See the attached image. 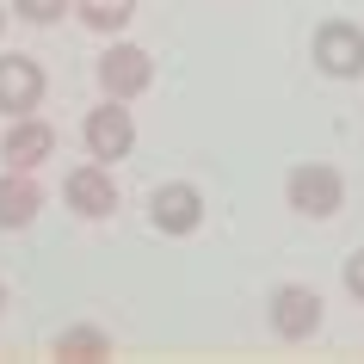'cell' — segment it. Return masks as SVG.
Segmentation results:
<instances>
[{
    "label": "cell",
    "instance_id": "4",
    "mask_svg": "<svg viewBox=\"0 0 364 364\" xmlns=\"http://www.w3.org/2000/svg\"><path fill=\"white\" fill-rule=\"evenodd\" d=\"M266 321H272V333L284 346H303V340H315L321 333V290L315 284H278L272 290V303H266Z\"/></svg>",
    "mask_w": 364,
    "mask_h": 364
},
{
    "label": "cell",
    "instance_id": "13",
    "mask_svg": "<svg viewBox=\"0 0 364 364\" xmlns=\"http://www.w3.org/2000/svg\"><path fill=\"white\" fill-rule=\"evenodd\" d=\"M6 6H13V13H19L25 25H56L62 13L75 6V0H6Z\"/></svg>",
    "mask_w": 364,
    "mask_h": 364
},
{
    "label": "cell",
    "instance_id": "5",
    "mask_svg": "<svg viewBox=\"0 0 364 364\" xmlns=\"http://www.w3.org/2000/svg\"><path fill=\"white\" fill-rule=\"evenodd\" d=\"M309 56H315V68H321L327 80H358V75H364V25H352V19L315 25Z\"/></svg>",
    "mask_w": 364,
    "mask_h": 364
},
{
    "label": "cell",
    "instance_id": "7",
    "mask_svg": "<svg viewBox=\"0 0 364 364\" xmlns=\"http://www.w3.org/2000/svg\"><path fill=\"white\" fill-rule=\"evenodd\" d=\"M149 223L154 235H198L204 229V192H198L192 179H167V186H154L149 192Z\"/></svg>",
    "mask_w": 364,
    "mask_h": 364
},
{
    "label": "cell",
    "instance_id": "16",
    "mask_svg": "<svg viewBox=\"0 0 364 364\" xmlns=\"http://www.w3.org/2000/svg\"><path fill=\"white\" fill-rule=\"evenodd\" d=\"M0 309H6V278H0Z\"/></svg>",
    "mask_w": 364,
    "mask_h": 364
},
{
    "label": "cell",
    "instance_id": "15",
    "mask_svg": "<svg viewBox=\"0 0 364 364\" xmlns=\"http://www.w3.org/2000/svg\"><path fill=\"white\" fill-rule=\"evenodd\" d=\"M6 19H13V13H6V0H0V38H6Z\"/></svg>",
    "mask_w": 364,
    "mask_h": 364
},
{
    "label": "cell",
    "instance_id": "11",
    "mask_svg": "<svg viewBox=\"0 0 364 364\" xmlns=\"http://www.w3.org/2000/svg\"><path fill=\"white\" fill-rule=\"evenodd\" d=\"M50 352H56L62 364H99V358H112V333H105V327H87V321H80V327H62Z\"/></svg>",
    "mask_w": 364,
    "mask_h": 364
},
{
    "label": "cell",
    "instance_id": "6",
    "mask_svg": "<svg viewBox=\"0 0 364 364\" xmlns=\"http://www.w3.org/2000/svg\"><path fill=\"white\" fill-rule=\"evenodd\" d=\"M62 204L75 216H87V223L117 216V173L105 167V161H80V167L62 179Z\"/></svg>",
    "mask_w": 364,
    "mask_h": 364
},
{
    "label": "cell",
    "instance_id": "8",
    "mask_svg": "<svg viewBox=\"0 0 364 364\" xmlns=\"http://www.w3.org/2000/svg\"><path fill=\"white\" fill-rule=\"evenodd\" d=\"M50 154H56V124H43L38 112L6 117V136H0V161H6V167L38 173L43 161H50Z\"/></svg>",
    "mask_w": 364,
    "mask_h": 364
},
{
    "label": "cell",
    "instance_id": "9",
    "mask_svg": "<svg viewBox=\"0 0 364 364\" xmlns=\"http://www.w3.org/2000/svg\"><path fill=\"white\" fill-rule=\"evenodd\" d=\"M43 93H50V80L31 56H0V117H25L38 112Z\"/></svg>",
    "mask_w": 364,
    "mask_h": 364
},
{
    "label": "cell",
    "instance_id": "3",
    "mask_svg": "<svg viewBox=\"0 0 364 364\" xmlns=\"http://www.w3.org/2000/svg\"><path fill=\"white\" fill-rule=\"evenodd\" d=\"M93 75H99V93L105 99H142L154 87V56L142 50V43H130V38H112L105 50H99Z\"/></svg>",
    "mask_w": 364,
    "mask_h": 364
},
{
    "label": "cell",
    "instance_id": "10",
    "mask_svg": "<svg viewBox=\"0 0 364 364\" xmlns=\"http://www.w3.org/2000/svg\"><path fill=\"white\" fill-rule=\"evenodd\" d=\"M43 210V186H38V173H25V167H6L0 173V229H31Z\"/></svg>",
    "mask_w": 364,
    "mask_h": 364
},
{
    "label": "cell",
    "instance_id": "1",
    "mask_svg": "<svg viewBox=\"0 0 364 364\" xmlns=\"http://www.w3.org/2000/svg\"><path fill=\"white\" fill-rule=\"evenodd\" d=\"M284 204L309 223H327V216L346 210V179L340 167H327V161H296L284 173Z\"/></svg>",
    "mask_w": 364,
    "mask_h": 364
},
{
    "label": "cell",
    "instance_id": "2",
    "mask_svg": "<svg viewBox=\"0 0 364 364\" xmlns=\"http://www.w3.org/2000/svg\"><path fill=\"white\" fill-rule=\"evenodd\" d=\"M80 142H87V161H130L136 149V112L130 99H105L99 93V105L87 112V124H80Z\"/></svg>",
    "mask_w": 364,
    "mask_h": 364
},
{
    "label": "cell",
    "instance_id": "14",
    "mask_svg": "<svg viewBox=\"0 0 364 364\" xmlns=\"http://www.w3.org/2000/svg\"><path fill=\"white\" fill-rule=\"evenodd\" d=\"M340 278H346V296H352V303H364V247L352 253V259H346V272H340Z\"/></svg>",
    "mask_w": 364,
    "mask_h": 364
},
{
    "label": "cell",
    "instance_id": "12",
    "mask_svg": "<svg viewBox=\"0 0 364 364\" xmlns=\"http://www.w3.org/2000/svg\"><path fill=\"white\" fill-rule=\"evenodd\" d=\"M75 19L99 38H124L136 19V0H75Z\"/></svg>",
    "mask_w": 364,
    "mask_h": 364
}]
</instances>
